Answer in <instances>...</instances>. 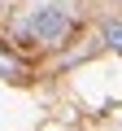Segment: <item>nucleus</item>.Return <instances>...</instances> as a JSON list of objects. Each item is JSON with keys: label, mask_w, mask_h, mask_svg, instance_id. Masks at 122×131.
<instances>
[{"label": "nucleus", "mask_w": 122, "mask_h": 131, "mask_svg": "<svg viewBox=\"0 0 122 131\" xmlns=\"http://www.w3.org/2000/svg\"><path fill=\"white\" fill-rule=\"evenodd\" d=\"M66 31H70V13L61 9L57 0L35 5V9L18 22V35H22V39H31V44H57Z\"/></svg>", "instance_id": "1"}, {"label": "nucleus", "mask_w": 122, "mask_h": 131, "mask_svg": "<svg viewBox=\"0 0 122 131\" xmlns=\"http://www.w3.org/2000/svg\"><path fill=\"white\" fill-rule=\"evenodd\" d=\"M13 74H22V61H18L13 52L0 48V79H13Z\"/></svg>", "instance_id": "2"}, {"label": "nucleus", "mask_w": 122, "mask_h": 131, "mask_svg": "<svg viewBox=\"0 0 122 131\" xmlns=\"http://www.w3.org/2000/svg\"><path fill=\"white\" fill-rule=\"evenodd\" d=\"M105 44L122 52V22H109V26H105Z\"/></svg>", "instance_id": "3"}]
</instances>
